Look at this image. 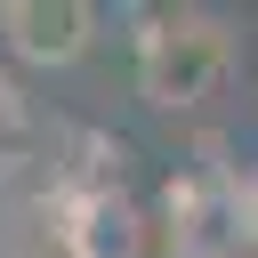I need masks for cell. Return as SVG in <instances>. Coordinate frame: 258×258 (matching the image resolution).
I'll list each match as a JSON object with an SVG mask.
<instances>
[{
  "instance_id": "cell-1",
  "label": "cell",
  "mask_w": 258,
  "mask_h": 258,
  "mask_svg": "<svg viewBox=\"0 0 258 258\" xmlns=\"http://www.w3.org/2000/svg\"><path fill=\"white\" fill-rule=\"evenodd\" d=\"M16 24H24V32H16L24 48H48V56H64V48H73V24H81V16H64V8H56V16H40V8H24Z\"/></svg>"
}]
</instances>
